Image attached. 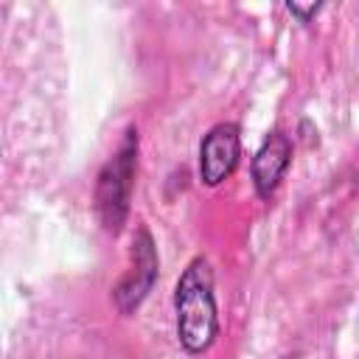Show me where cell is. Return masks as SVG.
<instances>
[{
  "instance_id": "6da1fadb",
  "label": "cell",
  "mask_w": 359,
  "mask_h": 359,
  "mask_svg": "<svg viewBox=\"0 0 359 359\" xmlns=\"http://www.w3.org/2000/svg\"><path fill=\"white\" fill-rule=\"evenodd\" d=\"M174 325L177 339L188 353H205L219 337L213 269L202 255H196L182 269L174 286Z\"/></svg>"
},
{
  "instance_id": "277c9868",
  "label": "cell",
  "mask_w": 359,
  "mask_h": 359,
  "mask_svg": "<svg viewBox=\"0 0 359 359\" xmlns=\"http://www.w3.org/2000/svg\"><path fill=\"white\" fill-rule=\"evenodd\" d=\"M241 157V132L236 123L224 121L208 129L199 143V180L208 188L222 185L238 165Z\"/></svg>"
},
{
  "instance_id": "3957f363",
  "label": "cell",
  "mask_w": 359,
  "mask_h": 359,
  "mask_svg": "<svg viewBox=\"0 0 359 359\" xmlns=\"http://www.w3.org/2000/svg\"><path fill=\"white\" fill-rule=\"evenodd\" d=\"M129 255H132V264H129L126 275L121 278V283L112 292L115 306L121 309V314H132L146 300V294L151 292V286L157 280V264L160 261H157V250H154L151 233L143 224L135 230Z\"/></svg>"
},
{
  "instance_id": "8992f818",
  "label": "cell",
  "mask_w": 359,
  "mask_h": 359,
  "mask_svg": "<svg viewBox=\"0 0 359 359\" xmlns=\"http://www.w3.org/2000/svg\"><path fill=\"white\" fill-rule=\"evenodd\" d=\"M286 8H289V14H294L300 22H311V17L323 8L320 3H314V6H300V3H286Z\"/></svg>"
},
{
  "instance_id": "7a4b0ae2",
  "label": "cell",
  "mask_w": 359,
  "mask_h": 359,
  "mask_svg": "<svg viewBox=\"0 0 359 359\" xmlns=\"http://www.w3.org/2000/svg\"><path fill=\"white\" fill-rule=\"evenodd\" d=\"M135 165H137V132L129 129L118 151L107 160L95 182V210L107 233L118 236L129 216V199L135 185Z\"/></svg>"
},
{
  "instance_id": "5b68a950",
  "label": "cell",
  "mask_w": 359,
  "mask_h": 359,
  "mask_svg": "<svg viewBox=\"0 0 359 359\" xmlns=\"http://www.w3.org/2000/svg\"><path fill=\"white\" fill-rule=\"evenodd\" d=\"M289 165H292V140H289V135H283V132L266 135L264 143L258 146L252 163H250L255 194L261 199H269L278 191L280 180L286 177Z\"/></svg>"
}]
</instances>
